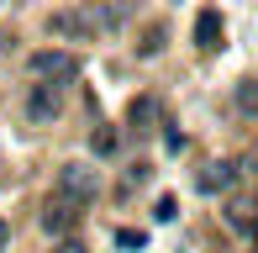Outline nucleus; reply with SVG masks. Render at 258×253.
<instances>
[{
  "instance_id": "obj_1",
  "label": "nucleus",
  "mask_w": 258,
  "mask_h": 253,
  "mask_svg": "<svg viewBox=\"0 0 258 253\" xmlns=\"http://www.w3.org/2000/svg\"><path fill=\"white\" fill-rule=\"evenodd\" d=\"M100 195V169L95 164H79V158H69V164H58V174H53V201L58 206H90Z\"/></svg>"
},
{
  "instance_id": "obj_2",
  "label": "nucleus",
  "mask_w": 258,
  "mask_h": 253,
  "mask_svg": "<svg viewBox=\"0 0 258 253\" xmlns=\"http://www.w3.org/2000/svg\"><path fill=\"white\" fill-rule=\"evenodd\" d=\"M27 69H32L37 85H69V79H79V58H74L69 48H42V53H32Z\"/></svg>"
},
{
  "instance_id": "obj_3",
  "label": "nucleus",
  "mask_w": 258,
  "mask_h": 253,
  "mask_svg": "<svg viewBox=\"0 0 258 253\" xmlns=\"http://www.w3.org/2000/svg\"><path fill=\"white\" fill-rule=\"evenodd\" d=\"M48 32L63 37V42H90L100 27H95V11H90V6H63V11L48 16Z\"/></svg>"
},
{
  "instance_id": "obj_4",
  "label": "nucleus",
  "mask_w": 258,
  "mask_h": 253,
  "mask_svg": "<svg viewBox=\"0 0 258 253\" xmlns=\"http://www.w3.org/2000/svg\"><path fill=\"white\" fill-rule=\"evenodd\" d=\"M63 116V85H32L27 90V121L32 126H53Z\"/></svg>"
},
{
  "instance_id": "obj_5",
  "label": "nucleus",
  "mask_w": 258,
  "mask_h": 253,
  "mask_svg": "<svg viewBox=\"0 0 258 253\" xmlns=\"http://www.w3.org/2000/svg\"><path fill=\"white\" fill-rule=\"evenodd\" d=\"M221 37H227V27H221V11H216V6L195 11V48H201V53H216Z\"/></svg>"
},
{
  "instance_id": "obj_6",
  "label": "nucleus",
  "mask_w": 258,
  "mask_h": 253,
  "mask_svg": "<svg viewBox=\"0 0 258 253\" xmlns=\"http://www.w3.org/2000/svg\"><path fill=\"white\" fill-rule=\"evenodd\" d=\"M232 185H237V164H227V158H216V164H206L195 174V190L201 195H216V190H232Z\"/></svg>"
},
{
  "instance_id": "obj_7",
  "label": "nucleus",
  "mask_w": 258,
  "mask_h": 253,
  "mask_svg": "<svg viewBox=\"0 0 258 253\" xmlns=\"http://www.w3.org/2000/svg\"><path fill=\"white\" fill-rule=\"evenodd\" d=\"M126 121H132L137 132H153V121H158V100H153V95H137L132 111H126Z\"/></svg>"
},
{
  "instance_id": "obj_8",
  "label": "nucleus",
  "mask_w": 258,
  "mask_h": 253,
  "mask_svg": "<svg viewBox=\"0 0 258 253\" xmlns=\"http://www.w3.org/2000/svg\"><path fill=\"white\" fill-rule=\"evenodd\" d=\"M69 227H74V211H69V206H58V201L42 206V232H69Z\"/></svg>"
},
{
  "instance_id": "obj_9",
  "label": "nucleus",
  "mask_w": 258,
  "mask_h": 253,
  "mask_svg": "<svg viewBox=\"0 0 258 253\" xmlns=\"http://www.w3.org/2000/svg\"><path fill=\"white\" fill-rule=\"evenodd\" d=\"M232 100H237V111H242V116H253V121H258V79H237Z\"/></svg>"
},
{
  "instance_id": "obj_10",
  "label": "nucleus",
  "mask_w": 258,
  "mask_h": 253,
  "mask_svg": "<svg viewBox=\"0 0 258 253\" xmlns=\"http://www.w3.org/2000/svg\"><path fill=\"white\" fill-rule=\"evenodd\" d=\"M116 248H137V253H143V248H148V232H132V227H121V232H116Z\"/></svg>"
},
{
  "instance_id": "obj_11",
  "label": "nucleus",
  "mask_w": 258,
  "mask_h": 253,
  "mask_svg": "<svg viewBox=\"0 0 258 253\" xmlns=\"http://www.w3.org/2000/svg\"><path fill=\"white\" fill-rule=\"evenodd\" d=\"M90 148H95L100 158H111V153H116V132H95V137H90Z\"/></svg>"
},
{
  "instance_id": "obj_12",
  "label": "nucleus",
  "mask_w": 258,
  "mask_h": 253,
  "mask_svg": "<svg viewBox=\"0 0 258 253\" xmlns=\"http://www.w3.org/2000/svg\"><path fill=\"white\" fill-rule=\"evenodd\" d=\"M153 216H158V222H174V216H179V206H174V195H163V201H158V211H153Z\"/></svg>"
},
{
  "instance_id": "obj_13",
  "label": "nucleus",
  "mask_w": 258,
  "mask_h": 253,
  "mask_svg": "<svg viewBox=\"0 0 258 253\" xmlns=\"http://www.w3.org/2000/svg\"><path fill=\"white\" fill-rule=\"evenodd\" d=\"M163 148H169V153H184V132H174V126H169V132H163Z\"/></svg>"
},
{
  "instance_id": "obj_14",
  "label": "nucleus",
  "mask_w": 258,
  "mask_h": 253,
  "mask_svg": "<svg viewBox=\"0 0 258 253\" xmlns=\"http://www.w3.org/2000/svg\"><path fill=\"white\" fill-rule=\"evenodd\" d=\"M6 237H11V227H6V216H0V253H6Z\"/></svg>"
},
{
  "instance_id": "obj_15",
  "label": "nucleus",
  "mask_w": 258,
  "mask_h": 253,
  "mask_svg": "<svg viewBox=\"0 0 258 253\" xmlns=\"http://www.w3.org/2000/svg\"><path fill=\"white\" fill-rule=\"evenodd\" d=\"M58 253H85V248H79V243H63V248H58Z\"/></svg>"
}]
</instances>
